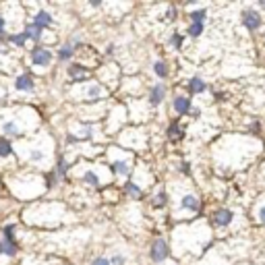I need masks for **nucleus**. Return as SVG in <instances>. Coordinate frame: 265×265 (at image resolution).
I'll list each match as a JSON object with an SVG mask.
<instances>
[{
    "label": "nucleus",
    "mask_w": 265,
    "mask_h": 265,
    "mask_svg": "<svg viewBox=\"0 0 265 265\" xmlns=\"http://www.w3.org/2000/svg\"><path fill=\"white\" fill-rule=\"evenodd\" d=\"M104 54H106V56H114V54H116V44L112 42V44H108V46H106Z\"/></svg>",
    "instance_id": "48"
},
{
    "label": "nucleus",
    "mask_w": 265,
    "mask_h": 265,
    "mask_svg": "<svg viewBox=\"0 0 265 265\" xmlns=\"http://www.w3.org/2000/svg\"><path fill=\"white\" fill-rule=\"evenodd\" d=\"M147 255H149V261H151L153 265H162V263H166V261L172 257V244H170L166 238L157 236V238L151 240Z\"/></svg>",
    "instance_id": "18"
},
{
    "label": "nucleus",
    "mask_w": 265,
    "mask_h": 265,
    "mask_svg": "<svg viewBox=\"0 0 265 265\" xmlns=\"http://www.w3.org/2000/svg\"><path fill=\"white\" fill-rule=\"evenodd\" d=\"M166 95H168V87L166 83H153L147 87V93H145V99L151 108H160V106L166 101Z\"/></svg>",
    "instance_id": "22"
},
{
    "label": "nucleus",
    "mask_w": 265,
    "mask_h": 265,
    "mask_svg": "<svg viewBox=\"0 0 265 265\" xmlns=\"http://www.w3.org/2000/svg\"><path fill=\"white\" fill-rule=\"evenodd\" d=\"M89 7H91V9H101L104 3H101V0H89Z\"/></svg>",
    "instance_id": "51"
},
{
    "label": "nucleus",
    "mask_w": 265,
    "mask_h": 265,
    "mask_svg": "<svg viewBox=\"0 0 265 265\" xmlns=\"http://www.w3.org/2000/svg\"><path fill=\"white\" fill-rule=\"evenodd\" d=\"M261 39H263V46H265V31L261 33Z\"/></svg>",
    "instance_id": "55"
},
{
    "label": "nucleus",
    "mask_w": 265,
    "mask_h": 265,
    "mask_svg": "<svg viewBox=\"0 0 265 265\" xmlns=\"http://www.w3.org/2000/svg\"><path fill=\"white\" fill-rule=\"evenodd\" d=\"M13 89L17 93H35V77L31 73H19L13 81Z\"/></svg>",
    "instance_id": "25"
},
{
    "label": "nucleus",
    "mask_w": 265,
    "mask_h": 265,
    "mask_svg": "<svg viewBox=\"0 0 265 265\" xmlns=\"http://www.w3.org/2000/svg\"><path fill=\"white\" fill-rule=\"evenodd\" d=\"M261 133H263V125H261V120H259V118H251V120H249V125H247V135L257 137V135H261Z\"/></svg>",
    "instance_id": "43"
},
{
    "label": "nucleus",
    "mask_w": 265,
    "mask_h": 265,
    "mask_svg": "<svg viewBox=\"0 0 265 265\" xmlns=\"http://www.w3.org/2000/svg\"><path fill=\"white\" fill-rule=\"evenodd\" d=\"M209 265H228L226 261H216V263H209Z\"/></svg>",
    "instance_id": "54"
},
{
    "label": "nucleus",
    "mask_w": 265,
    "mask_h": 265,
    "mask_svg": "<svg viewBox=\"0 0 265 265\" xmlns=\"http://www.w3.org/2000/svg\"><path fill=\"white\" fill-rule=\"evenodd\" d=\"M129 123V108L125 104H114L108 108V114L104 118V133L108 135H118L123 129H127Z\"/></svg>",
    "instance_id": "13"
},
{
    "label": "nucleus",
    "mask_w": 265,
    "mask_h": 265,
    "mask_svg": "<svg viewBox=\"0 0 265 265\" xmlns=\"http://www.w3.org/2000/svg\"><path fill=\"white\" fill-rule=\"evenodd\" d=\"M170 201H174L172 218L178 224L191 222L203 211V201L197 195V191H193L191 187H182L180 182H172V199Z\"/></svg>",
    "instance_id": "7"
},
{
    "label": "nucleus",
    "mask_w": 265,
    "mask_h": 265,
    "mask_svg": "<svg viewBox=\"0 0 265 265\" xmlns=\"http://www.w3.org/2000/svg\"><path fill=\"white\" fill-rule=\"evenodd\" d=\"M203 31H205V23H189L187 25V37H191V39H199L201 35H203Z\"/></svg>",
    "instance_id": "42"
},
{
    "label": "nucleus",
    "mask_w": 265,
    "mask_h": 265,
    "mask_svg": "<svg viewBox=\"0 0 265 265\" xmlns=\"http://www.w3.org/2000/svg\"><path fill=\"white\" fill-rule=\"evenodd\" d=\"M259 176H261V180L265 182V162H263V166H261V170H259Z\"/></svg>",
    "instance_id": "52"
},
{
    "label": "nucleus",
    "mask_w": 265,
    "mask_h": 265,
    "mask_svg": "<svg viewBox=\"0 0 265 265\" xmlns=\"http://www.w3.org/2000/svg\"><path fill=\"white\" fill-rule=\"evenodd\" d=\"M89 265H112V263H110V257H101L99 255V257H93L89 261Z\"/></svg>",
    "instance_id": "47"
},
{
    "label": "nucleus",
    "mask_w": 265,
    "mask_h": 265,
    "mask_svg": "<svg viewBox=\"0 0 265 265\" xmlns=\"http://www.w3.org/2000/svg\"><path fill=\"white\" fill-rule=\"evenodd\" d=\"M238 220V214L232 209V207H216L214 211H211V216H209V226L214 228V230H230Z\"/></svg>",
    "instance_id": "16"
},
{
    "label": "nucleus",
    "mask_w": 265,
    "mask_h": 265,
    "mask_svg": "<svg viewBox=\"0 0 265 265\" xmlns=\"http://www.w3.org/2000/svg\"><path fill=\"white\" fill-rule=\"evenodd\" d=\"M149 205H151V209H155V211L166 209V207L170 205V193H168L164 187H160L157 191H153V193L149 195Z\"/></svg>",
    "instance_id": "27"
},
{
    "label": "nucleus",
    "mask_w": 265,
    "mask_h": 265,
    "mask_svg": "<svg viewBox=\"0 0 265 265\" xmlns=\"http://www.w3.org/2000/svg\"><path fill=\"white\" fill-rule=\"evenodd\" d=\"M263 149V143L253 135H224L211 147V160L220 174H232L251 166Z\"/></svg>",
    "instance_id": "1"
},
{
    "label": "nucleus",
    "mask_w": 265,
    "mask_h": 265,
    "mask_svg": "<svg viewBox=\"0 0 265 265\" xmlns=\"http://www.w3.org/2000/svg\"><path fill=\"white\" fill-rule=\"evenodd\" d=\"M116 143L118 147L127 149V151H133V153H143L147 147H149V133L145 127H139V125H131L127 129H123L118 135H116Z\"/></svg>",
    "instance_id": "12"
},
{
    "label": "nucleus",
    "mask_w": 265,
    "mask_h": 265,
    "mask_svg": "<svg viewBox=\"0 0 265 265\" xmlns=\"http://www.w3.org/2000/svg\"><path fill=\"white\" fill-rule=\"evenodd\" d=\"M5 31H7V19H5L3 15H0V37H5V35H7Z\"/></svg>",
    "instance_id": "49"
},
{
    "label": "nucleus",
    "mask_w": 265,
    "mask_h": 265,
    "mask_svg": "<svg viewBox=\"0 0 265 265\" xmlns=\"http://www.w3.org/2000/svg\"><path fill=\"white\" fill-rule=\"evenodd\" d=\"M54 60H56V52L46 44L33 46L29 50V63H31L33 71H37V73H46L52 65H54Z\"/></svg>",
    "instance_id": "14"
},
{
    "label": "nucleus",
    "mask_w": 265,
    "mask_h": 265,
    "mask_svg": "<svg viewBox=\"0 0 265 265\" xmlns=\"http://www.w3.org/2000/svg\"><path fill=\"white\" fill-rule=\"evenodd\" d=\"M131 180H133V182H137L143 191H147V189L155 182V176H153V172L149 170V166H147L145 162H137V166H135V170H133Z\"/></svg>",
    "instance_id": "23"
},
{
    "label": "nucleus",
    "mask_w": 265,
    "mask_h": 265,
    "mask_svg": "<svg viewBox=\"0 0 265 265\" xmlns=\"http://www.w3.org/2000/svg\"><path fill=\"white\" fill-rule=\"evenodd\" d=\"M23 31H25V35L29 37V44H33V46H39V44L44 42V37H46V31H44L42 27H37L33 21L25 23Z\"/></svg>",
    "instance_id": "32"
},
{
    "label": "nucleus",
    "mask_w": 265,
    "mask_h": 265,
    "mask_svg": "<svg viewBox=\"0 0 265 265\" xmlns=\"http://www.w3.org/2000/svg\"><path fill=\"white\" fill-rule=\"evenodd\" d=\"M31 21H33L37 27H42L44 31L54 25V17H52V13L46 11V9H37V11L33 13V19H31Z\"/></svg>",
    "instance_id": "36"
},
{
    "label": "nucleus",
    "mask_w": 265,
    "mask_h": 265,
    "mask_svg": "<svg viewBox=\"0 0 265 265\" xmlns=\"http://www.w3.org/2000/svg\"><path fill=\"white\" fill-rule=\"evenodd\" d=\"M240 25L249 33H257L263 27V15L257 9H242V13H240Z\"/></svg>",
    "instance_id": "20"
},
{
    "label": "nucleus",
    "mask_w": 265,
    "mask_h": 265,
    "mask_svg": "<svg viewBox=\"0 0 265 265\" xmlns=\"http://www.w3.org/2000/svg\"><path fill=\"white\" fill-rule=\"evenodd\" d=\"M108 95H110V91L106 89L99 81H95V79H89V81L79 83V85H69V91H67V97H69L71 101L81 104V106L108 101V99H106Z\"/></svg>",
    "instance_id": "10"
},
{
    "label": "nucleus",
    "mask_w": 265,
    "mask_h": 265,
    "mask_svg": "<svg viewBox=\"0 0 265 265\" xmlns=\"http://www.w3.org/2000/svg\"><path fill=\"white\" fill-rule=\"evenodd\" d=\"M19 164H27L29 168H35L39 172H48L54 168L56 162V139L46 131H39L27 139H21L15 143Z\"/></svg>",
    "instance_id": "3"
},
{
    "label": "nucleus",
    "mask_w": 265,
    "mask_h": 265,
    "mask_svg": "<svg viewBox=\"0 0 265 265\" xmlns=\"http://www.w3.org/2000/svg\"><path fill=\"white\" fill-rule=\"evenodd\" d=\"M42 131V114L33 106L25 104H11L7 108L0 110V135L21 141Z\"/></svg>",
    "instance_id": "4"
},
{
    "label": "nucleus",
    "mask_w": 265,
    "mask_h": 265,
    "mask_svg": "<svg viewBox=\"0 0 265 265\" xmlns=\"http://www.w3.org/2000/svg\"><path fill=\"white\" fill-rule=\"evenodd\" d=\"M176 170H178L185 178H191V174H193V166H191V162H187V160H185V162H180Z\"/></svg>",
    "instance_id": "44"
},
{
    "label": "nucleus",
    "mask_w": 265,
    "mask_h": 265,
    "mask_svg": "<svg viewBox=\"0 0 265 265\" xmlns=\"http://www.w3.org/2000/svg\"><path fill=\"white\" fill-rule=\"evenodd\" d=\"M168 21H176L178 19V9L174 7V5H170V7H166V15H164Z\"/></svg>",
    "instance_id": "46"
},
{
    "label": "nucleus",
    "mask_w": 265,
    "mask_h": 265,
    "mask_svg": "<svg viewBox=\"0 0 265 265\" xmlns=\"http://www.w3.org/2000/svg\"><path fill=\"white\" fill-rule=\"evenodd\" d=\"M104 157H106V164H108L114 180L127 182L133 176V170L137 166V157L133 151H127L118 145H110V147H106Z\"/></svg>",
    "instance_id": "8"
},
{
    "label": "nucleus",
    "mask_w": 265,
    "mask_h": 265,
    "mask_svg": "<svg viewBox=\"0 0 265 265\" xmlns=\"http://www.w3.org/2000/svg\"><path fill=\"white\" fill-rule=\"evenodd\" d=\"M211 240H214V228L207 220L180 222L172 228V255L178 259L201 257L209 249Z\"/></svg>",
    "instance_id": "2"
},
{
    "label": "nucleus",
    "mask_w": 265,
    "mask_h": 265,
    "mask_svg": "<svg viewBox=\"0 0 265 265\" xmlns=\"http://www.w3.org/2000/svg\"><path fill=\"white\" fill-rule=\"evenodd\" d=\"M71 176H75L83 187L99 191L106 185L112 182V174L108 164H91V162H77L71 170Z\"/></svg>",
    "instance_id": "9"
},
{
    "label": "nucleus",
    "mask_w": 265,
    "mask_h": 265,
    "mask_svg": "<svg viewBox=\"0 0 265 265\" xmlns=\"http://www.w3.org/2000/svg\"><path fill=\"white\" fill-rule=\"evenodd\" d=\"M185 89H187V95H203V93H207L211 87H209V83L203 79V77H199V75H195V77H191L187 83H185Z\"/></svg>",
    "instance_id": "26"
},
{
    "label": "nucleus",
    "mask_w": 265,
    "mask_h": 265,
    "mask_svg": "<svg viewBox=\"0 0 265 265\" xmlns=\"http://www.w3.org/2000/svg\"><path fill=\"white\" fill-rule=\"evenodd\" d=\"M151 73L157 81H166L170 77V65L164 60V58H155L151 63Z\"/></svg>",
    "instance_id": "35"
},
{
    "label": "nucleus",
    "mask_w": 265,
    "mask_h": 265,
    "mask_svg": "<svg viewBox=\"0 0 265 265\" xmlns=\"http://www.w3.org/2000/svg\"><path fill=\"white\" fill-rule=\"evenodd\" d=\"M110 263L112 265H127V257L123 253H112L110 255Z\"/></svg>",
    "instance_id": "45"
},
{
    "label": "nucleus",
    "mask_w": 265,
    "mask_h": 265,
    "mask_svg": "<svg viewBox=\"0 0 265 265\" xmlns=\"http://www.w3.org/2000/svg\"><path fill=\"white\" fill-rule=\"evenodd\" d=\"M251 220L257 224V226H263L265 228V191L255 199V203L251 205Z\"/></svg>",
    "instance_id": "28"
},
{
    "label": "nucleus",
    "mask_w": 265,
    "mask_h": 265,
    "mask_svg": "<svg viewBox=\"0 0 265 265\" xmlns=\"http://www.w3.org/2000/svg\"><path fill=\"white\" fill-rule=\"evenodd\" d=\"M77 52H79V50L67 39L65 44H60V46L56 48V60H58V63H69V65H71L73 58L77 56Z\"/></svg>",
    "instance_id": "30"
},
{
    "label": "nucleus",
    "mask_w": 265,
    "mask_h": 265,
    "mask_svg": "<svg viewBox=\"0 0 265 265\" xmlns=\"http://www.w3.org/2000/svg\"><path fill=\"white\" fill-rule=\"evenodd\" d=\"M193 99H191V95H187V93H174L172 95V99H170V112L172 114H176L178 118H182V116H189V112L193 110Z\"/></svg>",
    "instance_id": "21"
},
{
    "label": "nucleus",
    "mask_w": 265,
    "mask_h": 265,
    "mask_svg": "<svg viewBox=\"0 0 265 265\" xmlns=\"http://www.w3.org/2000/svg\"><path fill=\"white\" fill-rule=\"evenodd\" d=\"M185 135H187V131H185V127L180 125V118H174V120H170V123H168V127H166V137H168V141H170V143H178V141H182V139H185Z\"/></svg>",
    "instance_id": "29"
},
{
    "label": "nucleus",
    "mask_w": 265,
    "mask_h": 265,
    "mask_svg": "<svg viewBox=\"0 0 265 265\" xmlns=\"http://www.w3.org/2000/svg\"><path fill=\"white\" fill-rule=\"evenodd\" d=\"M17 230H19V226L15 222H9V224H5L3 228H0V236L7 238V240H13V242H19L17 240Z\"/></svg>",
    "instance_id": "40"
},
{
    "label": "nucleus",
    "mask_w": 265,
    "mask_h": 265,
    "mask_svg": "<svg viewBox=\"0 0 265 265\" xmlns=\"http://www.w3.org/2000/svg\"><path fill=\"white\" fill-rule=\"evenodd\" d=\"M189 116H191V118H195V120H197V118H199V116H201V108H197V106H193V110H191V112H189Z\"/></svg>",
    "instance_id": "50"
},
{
    "label": "nucleus",
    "mask_w": 265,
    "mask_h": 265,
    "mask_svg": "<svg viewBox=\"0 0 265 265\" xmlns=\"http://www.w3.org/2000/svg\"><path fill=\"white\" fill-rule=\"evenodd\" d=\"M69 135H73L79 143H93V145H101L106 139V133H104V125L99 123H87V120H71L69 123V129H67Z\"/></svg>",
    "instance_id": "11"
},
{
    "label": "nucleus",
    "mask_w": 265,
    "mask_h": 265,
    "mask_svg": "<svg viewBox=\"0 0 265 265\" xmlns=\"http://www.w3.org/2000/svg\"><path fill=\"white\" fill-rule=\"evenodd\" d=\"M7 189L9 193L19 199V201H39V197L46 191V180H44V172H35V170H19V172H11L5 176Z\"/></svg>",
    "instance_id": "6"
},
{
    "label": "nucleus",
    "mask_w": 265,
    "mask_h": 265,
    "mask_svg": "<svg viewBox=\"0 0 265 265\" xmlns=\"http://www.w3.org/2000/svg\"><path fill=\"white\" fill-rule=\"evenodd\" d=\"M21 218L27 226L37 228H56L73 222V214L60 201H33L21 211Z\"/></svg>",
    "instance_id": "5"
},
{
    "label": "nucleus",
    "mask_w": 265,
    "mask_h": 265,
    "mask_svg": "<svg viewBox=\"0 0 265 265\" xmlns=\"http://www.w3.org/2000/svg\"><path fill=\"white\" fill-rule=\"evenodd\" d=\"M7 42H9V46L21 50V48H25L29 44V37L25 35V31H17V33H9L7 35Z\"/></svg>",
    "instance_id": "37"
},
{
    "label": "nucleus",
    "mask_w": 265,
    "mask_h": 265,
    "mask_svg": "<svg viewBox=\"0 0 265 265\" xmlns=\"http://www.w3.org/2000/svg\"><path fill=\"white\" fill-rule=\"evenodd\" d=\"M91 79V69L85 63H71L67 67V83L69 85H79Z\"/></svg>",
    "instance_id": "19"
},
{
    "label": "nucleus",
    "mask_w": 265,
    "mask_h": 265,
    "mask_svg": "<svg viewBox=\"0 0 265 265\" xmlns=\"http://www.w3.org/2000/svg\"><path fill=\"white\" fill-rule=\"evenodd\" d=\"M189 23H205L207 21V9L205 7H197L193 11H189Z\"/></svg>",
    "instance_id": "41"
},
{
    "label": "nucleus",
    "mask_w": 265,
    "mask_h": 265,
    "mask_svg": "<svg viewBox=\"0 0 265 265\" xmlns=\"http://www.w3.org/2000/svg\"><path fill=\"white\" fill-rule=\"evenodd\" d=\"M129 99H135V97H141V93H143V89H145V85H143V81H141V77H137V75H129V77H125L123 79V83H120V87H118Z\"/></svg>",
    "instance_id": "24"
},
{
    "label": "nucleus",
    "mask_w": 265,
    "mask_h": 265,
    "mask_svg": "<svg viewBox=\"0 0 265 265\" xmlns=\"http://www.w3.org/2000/svg\"><path fill=\"white\" fill-rule=\"evenodd\" d=\"M127 108H129V118H133V123L139 127H143L151 118V112H153V108L147 104V99H139V97L127 99Z\"/></svg>",
    "instance_id": "17"
},
{
    "label": "nucleus",
    "mask_w": 265,
    "mask_h": 265,
    "mask_svg": "<svg viewBox=\"0 0 265 265\" xmlns=\"http://www.w3.org/2000/svg\"><path fill=\"white\" fill-rule=\"evenodd\" d=\"M44 180H46V191L48 193H52V191H56L58 187H60V178L56 176V172L54 170H48V172H44Z\"/></svg>",
    "instance_id": "39"
},
{
    "label": "nucleus",
    "mask_w": 265,
    "mask_h": 265,
    "mask_svg": "<svg viewBox=\"0 0 265 265\" xmlns=\"http://www.w3.org/2000/svg\"><path fill=\"white\" fill-rule=\"evenodd\" d=\"M120 191H123V195H125L127 199H133V201H141V199L145 197V191H143L137 182H133L131 178H129L127 182H123V189H120Z\"/></svg>",
    "instance_id": "34"
},
{
    "label": "nucleus",
    "mask_w": 265,
    "mask_h": 265,
    "mask_svg": "<svg viewBox=\"0 0 265 265\" xmlns=\"http://www.w3.org/2000/svg\"><path fill=\"white\" fill-rule=\"evenodd\" d=\"M168 46H170V50L180 52L182 46H185V33H180L178 29H174V31L168 35Z\"/></svg>",
    "instance_id": "38"
},
{
    "label": "nucleus",
    "mask_w": 265,
    "mask_h": 265,
    "mask_svg": "<svg viewBox=\"0 0 265 265\" xmlns=\"http://www.w3.org/2000/svg\"><path fill=\"white\" fill-rule=\"evenodd\" d=\"M21 253V242H13L0 236V257H7V259H15Z\"/></svg>",
    "instance_id": "33"
},
{
    "label": "nucleus",
    "mask_w": 265,
    "mask_h": 265,
    "mask_svg": "<svg viewBox=\"0 0 265 265\" xmlns=\"http://www.w3.org/2000/svg\"><path fill=\"white\" fill-rule=\"evenodd\" d=\"M0 160H15L19 164V157H17V149H15V141L7 139L0 135Z\"/></svg>",
    "instance_id": "31"
},
{
    "label": "nucleus",
    "mask_w": 265,
    "mask_h": 265,
    "mask_svg": "<svg viewBox=\"0 0 265 265\" xmlns=\"http://www.w3.org/2000/svg\"><path fill=\"white\" fill-rule=\"evenodd\" d=\"M257 7H259V9H263V11H265V0H259V5H257Z\"/></svg>",
    "instance_id": "53"
},
{
    "label": "nucleus",
    "mask_w": 265,
    "mask_h": 265,
    "mask_svg": "<svg viewBox=\"0 0 265 265\" xmlns=\"http://www.w3.org/2000/svg\"><path fill=\"white\" fill-rule=\"evenodd\" d=\"M95 81H99L106 89L112 91V89L120 87V83H123V73H120V69H118L116 63H104V65H99L97 71H95Z\"/></svg>",
    "instance_id": "15"
}]
</instances>
